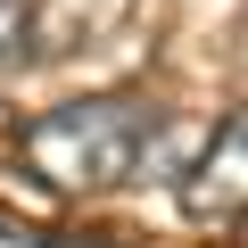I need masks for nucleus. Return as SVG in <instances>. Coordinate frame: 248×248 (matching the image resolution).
<instances>
[{
	"label": "nucleus",
	"instance_id": "f257e3e1",
	"mask_svg": "<svg viewBox=\"0 0 248 248\" xmlns=\"http://www.w3.org/2000/svg\"><path fill=\"white\" fill-rule=\"evenodd\" d=\"M17 149L58 190H116L157 149V108H141V99H66V108H42L25 124Z\"/></svg>",
	"mask_w": 248,
	"mask_h": 248
},
{
	"label": "nucleus",
	"instance_id": "f03ea898",
	"mask_svg": "<svg viewBox=\"0 0 248 248\" xmlns=\"http://www.w3.org/2000/svg\"><path fill=\"white\" fill-rule=\"evenodd\" d=\"M190 215H199V223H232V215H240V116H223L215 149L199 157V182H190Z\"/></svg>",
	"mask_w": 248,
	"mask_h": 248
},
{
	"label": "nucleus",
	"instance_id": "7ed1b4c3",
	"mask_svg": "<svg viewBox=\"0 0 248 248\" xmlns=\"http://www.w3.org/2000/svg\"><path fill=\"white\" fill-rule=\"evenodd\" d=\"M25 42H33V0H0V66L25 58Z\"/></svg>",
	"mask_w": 248,
	"mask_h": 248
}]
</instances>
